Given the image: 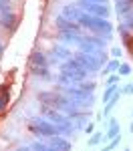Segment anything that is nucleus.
<instances>
[{
    "mask_svg": "<svg viewBox=\"0 0 133 151\" xmlns=\"http://www.w3.org/2000/svg\"><path fill=\"white\" fill-rule=\"evenodd\" d=\"M77 22L81 24V28H87L91 35L103 36L105 40H111V36H113V24L109 22V18H99V16H91L83 12Z\"/></svg>",
    "mask_w": 133,
    "mask_h": 151,
    "instance_id": "obj_1",
    "label": "nucleus"
},
{
    "mask_svg": "<svg viewBox=\"0 0 133 151\" xmlns=\"http://www.w3.org/2000/svg\"><path fill=\"white\" fill-rule=\"evenodd\" d=\"M73 58H77L81 63V67L87 69V73H99L103 69V65L107 63V55H105V48L103 50H97V52H81L77 50Z\"/></svg>",
    "mask_w": 133,
    "mask_h": 151,
    "instance_id": "obj_2",
    "label": "nucleus"
},
{
    "mask_svg": "<svg viewBox=\"0 0 133 151\" xmlns=\"http://www.w3.org/2000/svg\"><path fill=\"white\" fill-rule=\"evenodd\" d=\"M28 131L36 137H40V139H48L52 135H59V127L45 117H32L28 121Z\"/></svg>",
    "mask_w": 133,
    "mask_h": 151,
    "instance_id": "obj_3",
    "label": "nucleus"
},
{
    "mask_svg": "<svg viewBox=\"0 0 133 151\" xmlns=\"http://www.w3.org/2000/svg\"><path fill=\"white\" fill-rule=\"evenodd\" d=\"M59 73L69 75V77H73V79H79V81H85V79L89 77L87 69H83V67H81V63H79L77 58H73V57L60 63V65H59Z\"/></svg>",
    "mask_w": 133,
    "mask_h": 151,
    "instance_id": "obj_4",
    "label": "nucleus"
},
{
    "mask_svg": "<svg viewBox=\"0 0 133 151\" xmlns=\"http://www.w3.org/2000/svg\"><path fill=\"white\" fill-rule=\"evenodd\" d=\"M85 14H91V16H99V18H109V4H99V2H89V0H77L75 2Z\"/></svg>",
    "mask_w": 133,
    "mask_h": 151,
    "instance_id": "obj_5",
    "label": "nucleus"
},
{
    "mask_svg": "<svg viewBox=\"0 0 133 151\" xmlns=\"http://www.w3.org/2000/svg\"><path fill=\"white\" fill-rule=\"evenodd\" d=\"M47 57H48V65H50V63H59L60 65L63 60L71 58L73 52H71V48L67 47V45H57V47H52L47 52Z\"/></svg>",
    "mask_w": 133,
    "mask_h": 151,
    "instance_id": "obj_6",
    "label": "nucleus"
},
{
    "mask_svg": "<svg viewBox=\"0 0 133 151\" xmlns=\"http://www.w3.org/2000/svg\"><path fill=\"white\" fill-rule=\"evenodd\" d=\"M42 113H45V119H48V121H50V123H55V125H67V127H75V125H73V121H71L67 115H65L63 111H57V109L45 107V109H42Z\"/></svg>",
    "mask_w": 133,
    "mask_h": 151,
    "instance_id": "obj_7",
    "label": "nucleus"
},
{
    "mask_svg": "<svg viewBox=\"0 0 133 151\" xmlns=\"http://www.w3.org/2000/svg\"><path fill=\"white\" fill-rule=\"evenodd\" d=\"M55 24H57V28H59V30H69V32H79V35H83L81 24L75 22V20H69V18H67V16H63V14H59V16L55 18Z\"/></svg>",
    "mask_w": 133,
    "mask_h": 151,
    "instance_id": "obj_8",
    "label": "nucleus"
},
{
    "mask_svg": "<svg viewBox=\"0 0 133 151\" xmlns=\"http://www.w3.org/2000/svg\"><path fill=\"white\" fill-rule=\"evenodd\" d=\"M47 143L57 151H71V141L67 139L65 135H52V137L47 139Z\"/></svg>",
    "mask_w": 133,
    "mask_h": 151,
    "instance_id": "obj_9",
    "label": "nucleus"
},
{
    "mask_svg": "<svg viewBox=\"0 0 133 151\" xmlns=\"http://www.w3.org/2000/svg\"><path fill=\"white\" fill-rule=\"evenodd\" d=\"M16 24H18V18H16V14H14L12 10H6V12L0 14V26H2V28H6V30H14Z\"/></svg>",
    "mask_w": 133,
    "mask_h": 151,
    "instance_id": "obj_10",
    "label": "nucleus"
},
{
    "mask_svg": "<svg viewBox=\"0 0 133 151\" xmlns=\"http://www.w3.org/2000/svg\"><path fill=\"white\" fill-rule=\"evenodd\" d=\"M28 65L30 67H50L47 52H42V50H32L30 57H28Z\"/></svg>",
    "mask_w": 133,
    "mask_h": 151,
    "instance_id": "obj_11",
    "label": "nucleus"
},
{
    "mask_svg": "<svg viewBox=\"0 0 133 151\" xmlns=\"http://www.w3.org/2000/svg\"><path fill=\"white\" fill-rule=\"evenodd\" d=\"M60 14H63V16H67L69 20H75V22H77V20H79V16L83 14V10H81V8L73 2V4H67V6L63 8V12H60Z\"/></svg>",
    "mask_w": 133,
    "mask_h": 151,
    "instance_id": "obj_12",
    "label": "nucleus"
},
{
    "mask_svg": "<svg viewBox=\"0 0 133 151\" xmlns=\"http://www.w3.org/2000/svg\"><path fill=\"white\" fill-rule=\"evenodd\" d=\"M115 12L119 16H125V14L133 12V0H117L115 2Z\"/></svg>",
    "mask_w": 133,
    "mask_h": 151,
    "instance_id": "obj_13",
    "label": "nucleus"
},
{
    "mask_svg": "<svg viewBox=\"0 0 133 151\" xmlns=\"http://www.w3.org/2000/svg\"><path fill=\"white\" fill-rule=\"evenodd\" d=\"M117 135H119V121H117L115 117H111V119H109L107 133H105L103 137H107V141H109V139H113V137H117Z\"/></svg>",
    "mask_w": 133,
    "mask_h": 151,
    "instance_id": "obj_14",
    "label": "nucleus"
},
{
    "mask_svg": "<svg viewBox=\"0 0 133 151\" xmlns=\"http://www.w3.org/2000/svg\"><path fill=\"white\" fill-rule=\"evenodd\" d=\"M119 97H121V91H117V93H115L107 101V103H105V109H103V113H101V117H103V119H107V117H109V113L113 111V107H115V105H117V101H119Z\"/></svg>",
    "mask_w": 133,
    "mask_h": 151,
    "instance_id": "obj_15",
    "label": "nucleus"
},
{
    "mask_svg": "<svg viewBox=\"0 0 133 151\" xmlns=\"http://www.w3.org/2000/svg\"><path fill=\"white\" fill-rule=\"evenodd\" d=\"M119 32H121V40H123V45L127 47V50H131V52H133V36H131V32H129L127 28H123V26H119Z\"/></svg>",
    "mask_w": 133,
    "mask_h": 151,
    "instance_id": "obj_16",
    "label": "nucleus"
},
{
    "mask_svg": "<svg viewBox=\"0 0 133 151\" xmlns=\"http://www.w3.org/2000/svg\"><path fill=\"white\" fill-rule=\"evenodd\" d=\"M30 73L36 75V77H40V79H50V75H48V67H30Z\"/></svg>",
    "mask_w": 133,
    "mask_h": 151,
    "instance_id": "obj_17",
    "label": "nucleus"
},
{
    "mask_svg": "<svg viewBox=\"0 0 133 151\" xmlns=\"http://www.w3.org/2000/svg\"><path fill=\"white\" fill-rule=\"evenodd\" d=\"M30 147H32V151H57V149H52L48 143H45L42 139H40V141H35V143H30Z\"/></svg>",
    "mask_w": 133,
    "mask_h": 151,
    "instance_id": "obj_18",
    "label": "nucleus"
},
{
    "mask_svg": "<svg viewBox=\"0 0 133 151\" xmlns=\"http://www.w3.org/2000/svg\"><path fill=\"white\" fill-rule=\"evenodd\" d=\"M117 91H121L117 85H107V89H105V93H103V103H107V101H109V99H111L115 93H117Z\"/></svg>",
    "mask_w": 133,
    "mask_h": 151,
    "instance_id": "obj_19",
    "label": "nucleus"
},
{
    "mask_svg": "<svg viewBox=\"0 0 133 151\" xmlns=\"http://www.w3.org/2000/svg\"><path fill=\"white\" fill-rule=\"evenodd\" d=\"M123 18V22H121V26L123 28H127L129 32H133V12H129V14H125V16H121Z\"/></svg>",
    "mask_w": 133,
    "mask_h": 151,
    "instance_id": "obj_20",
    "label": "nucleus"
},
{
    "mask_svg": "<svg viewBox=\"0 0 133 151\" xmlns=\"http://www.w3.org/2000/svg\"><path fill=\"white\" fill-rule=\"evenodd\" d=\"M119 141H121V135H117V137H113V139H109V143L105 145V147H101L99 151H113L117 145H119Z\"/></svg>",
    "mask_w": 133,
    "mask_h": 151,
    "instance_id": "obj_21",
    "label": "nucleus"
},
{
    "mask_svg": "<svg viewBox=\"0 0 133 151\" xmlns=\"http://www.w3.org/2000/svg\"><path fill=\"white\" fill-rule=\"evenodd\" d=\"M101 141H103V133L93 131V133H91V137H89V145H91V147H95V145H99Z\"/></svg>",
    "mask_w": 133,
    "mask_h": 151,
    "instance_id": "obj_22",
    "label": "nucleus"
},
{
    "mask_svg": "<svg viewBox=\"0 0 133 151\" xmlns=\"http://www.w3.org/2000/svg\"><path fill=\"white\" fill-rule=\"evenodd\" d=\"M119 58H111V60H107V69H105V73H109V75H111V73H115V70L119 69Z\"/></svg>",
    "mask_w": 133,
    "mask_h": 151,
    "instance_id": "obj_23",
    "label": "nucleus"
},
{
    "mask_svg": "<svg viewBox=\"0 0 133 151\" xmlns=\"http://www.w3.org/2000/svg\"><path fill=\"white\" fill-rule=\"evenodd\" d=\"M117 75H119V77H127V75H131V65H127V63L119 65V69H117Z\"/></svg>",
    "mask_w": 133,
    "mask_h": 151,
    "instance_id": "obj_24",
    "label": "nucleus"
},
{
    "mask_svg": "<svg viewBox=\"0 0 133 151\" xmlns=\"http://www.w3.org/2000/svg\"><path fill=\"white\" fill-rule=\"evenodd\" d=\"M117 81H119V75L117 73H111L107 77V85H117Z\"/></svg>",
    "mask_w": 133,
    "mask_h": 151,
    "instance_id": "obj_25",
    "label": "nucleus"
},
{
    "mask_svg": "<svg viewBox=\"0 0 133 151\" xmlns=\"http://www.w3.org/2000/svg\"><path fill=\"white\" fill-rule=\"evenodd\" d=\"M111 55H113V58H119L121 55H123V50H121L119 47H113L111 48Z\"/></svg>",
    "mask_w": 133,
    "mask_h": 151,
    "instance_id": "obj_26",
    "label": "nucleus"
},
{
    "mask_svg": "<svg viewBox=\"0 0 133 151\" xmlns=\"http://www.w3.org/2000/svg\"><path fill=\"white\" fill-rule=\"evenodd\" d=\"M83 131H87V133H89V135H91V133H93V131H95V123H93V121H89V123H87V125H85V129Z\"/></svg>",
    "mask_w": 133,
    "mask_h": 151,
    "instance_id": "obj_27",
    "label": "nucleus"
},
{
    "mask_svg": "<svg viewBox=\"0 0 133 151\" xmlns=\"http://www.w3.org/2000/svg\"><path fill=\"white\" fill-rule=\"evenodd\" d=\"M123 93L125 95H133V85H125V87H123Z\"/></svg>",
    "mask_w": 133,
    "mask_h": 151,
    "instance_id": "obj_28",
    "label": "nucleus"
},
{
    "mask_svg": "<svg viewBox=\"0 0 133 151\" xmlns=\"http://www.w3.org/2000/svg\"><path fill=\"white\" fill-rule=\"evenodd\" d=\"M16 151H32L30 145H20V147H16Z\"/></svg>",
    "mask_w": 133,
    "mask_h": 151,
    "instance_id": "obj_29",
    "label": "nucleus"
},
{
    "mask_svg": "<svg viewBox=\"0 0 133 151\" xmlns=\"http://www.w3.org/2000/svg\"><path fill=\"white\" fill-rule=\"evenodd\" d=\"M89 2H99V4H107V0H89Z\"/></svg>",
    "mask_w": 133,
    "mask_h": 151,
    "instance_id": "obj_30",
    "label": "nucleus"
},
{
    "mask_svg": "<svg viewBox=\"0 0 133 151\" xmlns=\"http://www.w3.org/2000/svg\"><path fill=\"white\" fill-rule=\"evenodd\" d=\"M2 50H4V47H2V42H0V55H2Z\"/></svg>",
    "mask_w": 133,
    "mask_h": 151,
    "instance_id": "obj_31",
    "label": "nucleus"
},
{
    "mask_svg": "<svg viewBox=\"0 0 133 151\" xmlns=\"http://www.w3.org/2000/svg\"><path fill=\"white\" fill-rule=\"evenodd\" d=\"M129 131H133V121H131V129H129Z\"/></svg>",
    "mask_w": 133,
    "mask_h": 151,
    "instance_id": "obj_32",
    "label": "nucleus"
},
{
    "mask_svg": "<svg viewBox=\"0 0 133 151\" xmlns=\"http://www.w3.org/2000/svg\"><path fill=\"white\" fill-rule=\"evenodd\" d=\"M4 2H10V0H4Z\"/></svg>",
    "mask_w": 133,
    "mask_h": 151,
    "instance_id": "obj_33",
    "label": "nucleus"
},
{
    "mask_svg": "<svg viewBox=\"0 0 133 151\" xmlns=\"http://www.w3.org/2000/svg\"><path fill=\"white\" fill-rule=\"evenodd\" d=\"M125 151H131V149H125Z\"/></svg>",
    "mask_w": 133,
    "mask_h": 151,
    "instance_id": "obj_34",
    "label": "nucleus"
}]
</instances>
